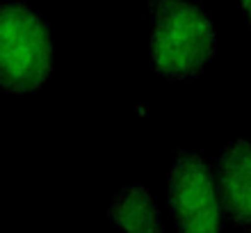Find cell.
<instances>
[{"instance_id":"6","label":"cell","mask_w":251,"mask_h":233,"mask_svg":"<svg viewBox=\"0 0 251 233\" xmlns=\"http://www.w3.org/2000/svg\"><path fill=\"white\" fill-rule=\"evenodd\" d=\"M240 5L247 14V21H249V30H251V0H240Z\"/></svg>"},{"instance_id":"4","label":"cell","mask_w":251,"mask_h":233,"mask_svg":"<svg viewBox=\"0 0 251 233\" xmlns=\"http://www.w3.org/2000/svg\"><path fill=\"white\" fill-rule=\"evenodd\" d=\"M224 217L251 231V142L235 140L212 162Z\"/></svg>"},{"instance_id":"5","label":"cell","mask_w":251,"mask_h":233,"mask_svg":"<svg viewBox=\"0 0 251 233\" xmlns=\"http://www.w3.org/2000/svg\"><path fill=\"white\" fill-rule=\"evenodd\" d=\"M107 217L117 229L132 233H160L162 217L146 187H126L112 199Z\"/></svg>"},{"instance_id":"3","label":"cell","mask_w":251,"mask_h":233,"mask_svg":"<svg viewBox=\"0 0 251 233\" xmlns=\"http://www.w3.org/2000/svg\"><path fill=\"white\" fill-rule=\"evenodd\" d=\"M169 213L180 233L222 231L215 167L201 151L176 149L169 169Z\"/></svg>"},{"instance_id":"2","label":"cell","mask_w":251,"mask_h":233,"mask_svg":"<svg viewBox=\"0 0 251 233\" xmlns=\"http://www.w3.org/2000/svg\"><path fill=\"white\" fill-rule=\"evenodd\" d=\"M55 71V46L46 21L25 2L0 7V85L9 94H34Z\"/></svg>"},{"instance_id":"1","label":"cell","mask_w":251,"mask_h":233,"mask_svg":"<svg viewBox=\"0 0 251 233\" xmlns=\"http://www.w3.org/2000/svg\"><path fill=\"white\" fill-rule=\"evenodd\" d=\"M151 67L169 82H192L215 57V23L187 0H149Z\"/></svg>"}]
</instances>
